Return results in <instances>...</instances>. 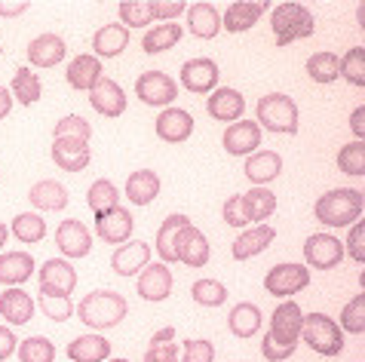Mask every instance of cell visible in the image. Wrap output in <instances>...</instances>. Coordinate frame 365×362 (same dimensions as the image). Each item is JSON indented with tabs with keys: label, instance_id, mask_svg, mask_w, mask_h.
Listing matches in <instances>:
<instances>
[{
	"label": "cell",
	"instance_id": "53",
	"mask_svg": "<svg viewBox=\"0 0 365 362\" xmlns=\"http://www.w3.org/2000/svg\"><path fill=\"white\" fill-rule=\"evenodd\" d=\"M295 350H298V347L277 344V341H273L270 335L261 338V353H264V359H267V362H286V359L295 356Z\"/></svg>",
	"mask_w": 365,
	"mask_h": 362
},
{
	"label": "cell",
	"instance_id": "22",
	"mask_svg": "<svg viewBox=\"0 0 365 362\" xmlns=\"http://www.w3.org/2000/svg\"><path fill=\"white\" fill-rule=\"evenodd\" d=\"M150 264V246L135 239V243H123L110 255V267L120 276H138V270H145Z\"/></svg>",
	"mask_w": 365,
	"mask_h": 362
},
{
	"label": "cell",
	"instance_id": "15",
	"mask_svg": "<svg viewBox=\"0 0 365 362\" xmlns=\"http://www.w3.org/2000/svg\"><path fill=\"white\" fill-rule=\"evenodd\" d=\"M270 9L267 0H237L227 6V13L221 16V28L230 34H242L249 28H255V22Z\"/></svg>",
	"mask_w": 365,
	"mask_h": 362
},
{
	"label": "cell",
	"instance_id": "4",
	"mask_svg": "<svg viewBox=\"0 0 365 362\" xmlns=\"http://www.w3.org/2000/svg\"><path fill=\"white\" fill-rule=\"evenodd\" d=\"M255 123L267 133H279V135H295L298 133V105L282 93H270L261 95L258 102V120Z\"/></svg>",
	"mask_w": 365,
	"mask_h": 362
},
{
	"label": "cell",
	"instance_id": "18",
	"mask_svg": "<svg viewBox=\"0 0 365 362\" xmlns=\"http://www.w3.org/2000/svg\"><path fill=\"white\" fill-rule=\"evenodd\" d=\"M225 150L233 157H246V154H255L258 145H261V126L255 120H237L225 129Z\"/></svg>",
	"mask_w": 365,
	"mask_h": 362
},
{
	"label": "cell",
	"instance_id": "25",
	"mask_svg": "<svg viewBox=\"0 0 365 362\" xmlns=\"http://www.w3.org/2000/svg\"><path fill=\"white\" fill-rule=\"evenodd\" d=\"M65 77H68V86L71 89H77V93H89L96 83L105 74H101V62L96 56H77V58H71V65L65 68Z\"/></svg>",
	"mask_w": 365,
	"mask_h": 362
},
{
	"label": "cell",
	"instance_id": "20",
	"mask_svg": "<svg viewBox=\"0 0 365 362\" xmlns=\"http://www.w3.org/2000/svg\"><path fill=\"white\" fill-rule=\"evenodd\" d=\"M154 133L163 138L166 145H181V142H187L190 138V133H194V117H190L187 110H181V108H166L163 114L157 117Z\"/></svg>",
	"mask_w": 365,
	"mask_h": 362
},
{
	"label": "cell",
	"instance_id": "57",
	"mask_svg": "<svg viewBox=\"0 0 365 362\" xmlns=\"http://www.w3.org/2000/svg\"><path fill=\"white\" fill-rule=\"evenodd\" d=\"M350 129H353V135H356V142H362V135H365V108L362 105L350 114Z\"/></svg>",
	"mask_w": 365,
	"mask_h": 362
},
{
	"label": "cell",
	"instance_id": "23",
	"mask_svg": "<svg viewBox=\"0 0 365 362\" xmlns=\"http://www.w3.org/2000/svg\"><path fill=\"white\" fill-rule=\"evenodd\" d=\"M172 270L166 264H148L138 274V295L145 301H166L172 295Z\"/></svg>",
	"mask_w": 365,
	"mask_h": 362
},
{
	"label": "cell",
	"instance_id": "44",
	"mask_svg": "<svg viewBox=\"0 0 365 362\" xmlns=\"http://www.w3.org/2000/svg\"><path fill=\"white\" fill-rule=\"evenodd\" d=\"M190 298L197 301L200 307H221L227 301V289L218 279H197L190 286Z\"/></svg>",
	"mask_w": 365,
	"mask_h": 362
},
{
	"label": "cell",
	"instance_id": "17",
	"mask_svg": "<svg viewBox=\"0 0 365 362\" xmlns=\"http://www.w3.org/2000/svg\"><path fill=\"white\" fill-rule=\"evenodd\" d=\"M89 105H93L101 117H120L126 110V93H123V86L117 83V80H110V77H101L98 83L89 89Z\"/></svg>",
	"mask_w": 365,
	"mask_h": 362
},
{
	"label": "cell",
	"instance_id": "51",
	"mask_svg": "<svg viewBox=\"0 0 365 362\" xmlns=\"http://www.w3.org/2000/svg\"><path fill=\"white\" fill-rule=\"evenodd\" d=\"M212 359H215V347H212V341H202V338L185 341L181 362H212Z\"/></svg>",
	"mask_w": 365,
	"mask_h": 362
},
{
	"label": "cell",
	"instance_id": "1",
	"mask_svg": "<svg viewBox=\"0 0 365 362\" xmlns=\"http://www.w3.org/2000/svg\"><path fill=\"white\" fill-rule=\"evenodd\" d=\"M362 206H365V200L356 187H334L317 200L313 215L326 227H350L362 218Z\"/></svg>",
	"mask_w": 365,
	"mask_h": 362
},
{
	"label": "cell",
	"instance_id": "40",
	"mask_svg": "<svg viewBox=\"0 0 365 362\" xmlns=\"http://www.w3.org/2000/svg\"><path fill=\"white\" fill-rule=\"evenodd\" d=\"M307 74H310V80L313 83H334V80L341 77V58L334 56V53H313L310 58H307Z\"/></svg>",
	"mask_w": 365,
	"mask_h": 362
},
{
	"label": "cell",
	"instance_id": "6",
	"mask_svg": "<svg viewBox=\"0 0 365 362\" xmlns=\"http://www.w3.org/2000/svg\"><path fill=\"white\" fill-rule=\"evenodd\" d=\"M307 286H310V267L304 264H277L264 276V291L273 298H292Z\"/></svg>",
	"mask_w": 365,
	"mask_h": 362
},
{
	"label": "cell",
	"instance_id": "27",
	"mask_svg": "<svg viewBox=\"0 0 365 362\" xmlns=\"http://www.w3.org/2000/svg\"><path fill=\"white\" fill-rule=\"evenodd\" d=\"M273 237H277V230H273L270 224H255V227L242 230V234L237 237V243H233V258L249 261V258L261 255L273 243Z\"/></svg>",
	"mask_w": 365,
	"mask_h": 362
},
{
	"label": "cell",
	"instance_id": "61",
	"mask_svg": "<svg viewBox=\"0 0 365 362\" xmlns=\"http://www.w3.org/2000/svg\"><path fill=\"white\" fill-rule=\"evenodd\" d=\"M6 237H9V227H6V224H0V249L6 246Z\"/></svg>",
	"mask_w": 365,
	"mask_h": 362
},
{
	"label": "cell",
	"instance_id": "30",
	"mask_svg": "<svg viewBox=\"0 0 365 362\" xmlns=\"http://www.w3.org/2000/svg\"><path fill=\"white\" fill-rule=\"evenodd\" d=\"M34 276V258L28 252H6L0 255V286L19 289Z\"/></svg>",
	"mask_w": 365,
	"mask_h": 362
},
{
	"label": "cell",
	"instance_id": "7",
	"mask_svg": "<svg viewBox=\"0 0 365 362\" xmlns=\"http://www.w3.org/2000/svg\"><path fill=\"white\" fill-rule=\"evenodd\" d=\"M135 95L150 108H172L178 98V83L163 71H145L135 80Z\"/></svg>",
	"mask_w": 365,
	"mask_h": 362
},
{
	"label": "cell",
	"instance_id": "29",
	"mask_svg": "<svg viewBox=\"0 0 365 362\" xmlns=\"http://www.w3.org/2000/svg\"><path fill=\"white\" fill-rule=\"evenodd\" d=\"M123 194L129 197L133 206H150L160 197V175L154 169H138L126 178V190Z\"/></svg>",
	"mask_w": 365,
	"mask_h": 362
},
{
	"label": "cell",
	"instance_id": "11",
	"mask_svg": "<svg viewBox=\"0 0 365 362\" xmlns=\"http://www.w3.org/2000/svg\"><path fill=\"white\" fill-rule=\"evenodd\" d=\"M304 258H307V267L334 270L344 258V243L334 234H310L304 243Z\"/></svg>",
	"mask_w": 365,
	"mask_h": 362
},
{
	"label": "cell",
	"instance_id": "5",
	"mask_svg": "<svg viewBox=\"0 0 365 362\" xmlns=\"http://www.w3.org/2000/svg\"><path fill=\"white\" fill-rule=\"evenodd\" d=\"M301 341L313 350V353H319V356H338L341 350H344V331H341V326L334 323L331 316H326V314H310V316H304Z\"/></svg>",
	"mask_w": 365,
	"mask_h": 362
},
{
	"label": "cell",
	"instance_id": "8",
	"mask_svg": "<svg viewBox=\"0 0 365 362\" xmlns=\"http://www.w3.org/2000/svg\"><path fill=\"white\" fill-rule=\"evenodd\" d=\"M77 289V270L68 264V258H49L40 264V295L71 298Z\"/></svg>",
	"mask_w": 365,
	"mask_h": 362
},
{
	"label": "cell",
	"instance_id": "36",
	"mask_svg": "<svg viewBox=\"0 0 365 362\" xmlns=\"http://www.w3.org/2000/svg\"><path fill=\"white\" fill-rule=\"evenodd\" d=\"M9 95H13L19 105H25V108L37 105V102H40V95H43L40 77L31 71V68H16V74H13V86H9Z\"/></svg>",
	"mask_w": 365,
	"mask_h": 362
},
{
	"label": "cell",
	"instance_id": "43",
	"mask_svg": "<svg viewBox=\"0 0 365 362\" xmlns=\"http://www.w3.org/2000/svg\"><path fill=\"white\" fill-rule=\"evenodd\" d=\"M19 362H53L56 359V344L43 335L19 341Z\"/></svg>",
	"mask_w": 365,
	"mask_h": 362
},
{
	"label": "cell",
	"instance_id": "28",
	"mask_svg": "<svg viewBox=\"0 0 365 362\" xmlns=\"http://www.w3.org/2000/svg\"><path fill=\"white\" fill-rule=\"evenodd\" d=\"M28 200H31V206L40 209V212H62L68 206V190L56 178H43L28 190Z\"/></svg>",
	"mask_w": 365,
	"mask_h": 362
},
{
	"label": "cell",
	"instance_id": "24",
	"mask_svg": "<svg viewBox=\"0 0 365 362\" xmlns=\"http://www.w3.org/2000/svg\"><path fill=\"white\" fill-rule=\"evenodd\" d=\"M279 172H282V157L277 150H255L246 160V178L255 187H264L270 181H277Z\"/></svg>",
	"mask_w": 365,
	"mask_h": 362
},
{
	"label": "cell",
	"instance_id": "50",
	"mask_svg": "<svg viewBox=\"0 0 365 362\" xmlns=\"http://www.w3.org/2000/svg\"><path fill=\"white\" fill-rule=\"evenodd\" d=\"M221 215H225V221H227L230 227H246V224H252L249 212H246V203H242V194L227 197L225 206H221Z\"/></svg>",
	"mask_w": 365,
	"mask_h": 362
},
{
	"label": "cell",
	"instance_id": "59",
	"mask_svg": "<svg viewBox=\"0 0 365 362\" xmlns=\"http://www.w3.org/2000/svg\"><path fill=\"white\" fill-rule=\"evenodd\" d=\"M28 9L25 0H19V4H0V16H6V19H16V16H22Z\"/></svg>",
	"mask_w": 365,
	"mask_h": 362
},
{
	"label": "cell",
	"instance_id": "16",
	"mask_svg": "<svg viewBox=\"0 0 365 362\" xmlns=\"http://www.w3.org/2000/svg\"><path fill=\"white\" fill-rule=\"evenodd\" d=\"M206 110L212 120H221V123L230 126L246 114V98H242V93H237V89L221 86V89H212V95L206 98Z\"/></svg>",
	"mask_w": 365,
	"mask_h": 362
},
{
	"label": "cell",
	"instance_id": "47",
	"mask_svg": "<svg viewBox=\"0 0 365 362\" xmlns=\"http://www.w3.org/2000/svg\"><path fill=\"white\" fill-rule=\"evenodd\" d=\"M338 169L347 175H365V145L362 142H350L338 150Z\"/></svg>",
	"mask_w": 365,
	"mask_h": 362
},
{
	"label": "cell",
	"instance_id": "42",
	"mask_svg": "<svg viewBox=\"0 0 365 362\" xmlns=\"http://www.w3.org/2000/svg\"><path fill=\"white\" fill-rule=\"evenodd\" d=\"M120 22L129 31V28H148L154 22V4L150 0H123L120 4Z\"/></svg>",
	"mask_w": 365,
	"mask_h": 362
},
{
	"label": "cell",
	"instance_id": "21",
	"mask_svg": "<svg viewBox=\"0 0 365 362\" xmlns=\"http://www.w3.org/2000/svg\"><path fill=\"white\" fill-rule=\"evenodd\" d=\"M65 40L58 34H40L34 37L31 43H28V62H31L34 68H56L65 62Z\"/></svg>",
	"mask_w": 365,
	"mask_h": 362
},
{
	"label": "cell",
	"instance_id": "56",
	"mask_svg": "<svg viewBox=\"0 0 365 362\" xmlns=\"http://www.w3.org/2000/svg\"><path fill=\"white\" fill-rule=\"evenodd\" d=\"M16 335H13V329H6V326H0V362L9 359L16 353Z\"/></svg>",
	"mask_w": 365,
	"mask_h": 362
},
{
	"label": "cell",
	"instance_id": "9",
	"mask_svg": "<svg viewBox=\"0 0 365 362\" xmlns=\"http://www.w3.org/2000/svg\"><path fill=\"white\" fill-rule=\"evenodd\" d=\"M301 326H304V310L295 304V301H282V304L273 310V316H270V331L267 335L277 341V344L298 347Z\"/></svg>",
	"mask_w": 365,
	"mask_h": 362
},
{
	"label": "cell",
	"instance_id": "41",
	"mask_svg": "<svg viewBox=\"0 0 365 362\" xmlns=\"http://www.w3.org/2000/svg\"><path fill=\"white\" fill-rule=\"evenodd\" d=\"M9 230L16 234L19 243H40V239L46 237V221L40 218L37 212H22V215L13 218Z\"/></svg>",
	"mask_w": 365,
	"mask_h": 362
},
{
	"label": "cell",
	"instance_id": "13",
	"mask_svg": "<svg viewBox=\"0 0 365 362\" xmlns=\"http://www.w3.org/2000/svg\"><path fill=\"white\" fill-rule=\"evenodd\" d=\"M133 230H135L133 212H129V209H123V206H114L110 212H105V215L96 218V234L105 239V243H110V246H114V243H117V246L129 243Z\"/></svg>",
	"mask_w": 365,
	"mask_h": 362
},
{
	"label": "cell",
	"instance_id": "49",
	"mask_svg": "<svg viewBox=\"0 0 365 362\" xmlns=\"http://www.w3.org/2000/svg\"><path fill=\"white\" fill-rule=\"evenodd\" d=\"M40 310L53 319V323H68L74 316V304L71 298H53V295H40Z\"/></svg>",
	"mask_w": 365,
	"mask_h": 362
},
{
	"label": "cell",
	"instance_id": "19",
	"mask_svg": "<svg viewBox=\"0 0 365 362\" xmlns=\"http://www.w3.org/2000/svg\"><path fill=\"white\" fill-rule=\"evenodd\" d=\"M93 160V148L80 138H56L53 142V163L65 172H83Z\"/></svg>",
	"mask_w": 365,
	"mask_h": 362
},
{
	"label": "cell",
	"instance_id": "37",
	"mask_svg": "<svg viewBox=\"0 0 365 362\" xmlns=\"http://www.w3.org/2000/svg\"><path fill=\"white\" fill-rule=\"evenodd\" d=\"M86 203H89V209H93V215L98 218V215L110 212L114 206H120V190H117L114 181L98 178V181H93V185H89V190H86Z\"/></svg>",
	"mask_w": 365,
	"mask_h": 362
},
{
	"label": "cell",
	"instance_id": "48",
	"mask_svg": "<svg viewBox=\"0 0 365 362\" xmlns=\"http://www.w3.org/2000/svg\"><path fill=\"white\" fill-rule=\"evenodd\" d=\"M56 138H80V142H89V138H93V126H89V120L71 114L56 123Z\"/></svg>",
	"mask_w": 365,
	"mask_h": 362
},
{
	"label": "cell",
	"instance_id": "55",
	"mask_svg": "<svg viewBox=\"0 0 365 362\" xmlns=\"http://www.w3.org/2000/svg\"><path fill=\"white\" fill-rule=\"evenodd\" d=\"M145 362H178V347L175 344H160V347H148Z\"/></svg>",
	"mask_w": 365,
	"mask_h": 362
},
{
	"label": "cell",
	"instance_id": "35",
	"mask_svg": "<svg viewBox=\"0 0 365 362\" xmlns=\"http://www.w3.org/2000/svg\"><path fill=\"white\" fill-rule=\"evenodd\" d=\"M181 34H185V28L175 25V22L154 25V28H148L145 40H141V49H145L148 56H160V53H166V49L175 46L181 40Z\"/></svg>",
	"mask_w": 365,
	"mask_h": 362
},
{
	"label": "cell",
	"instance_id": "10",
	"mask_svg": "<svg viewBox=\"0 0 365 362\" xmlns=\"http://www.w3.org/2000/svg\"><path fill=\"white\" fill-rule=\"evenodd\" d=\"M172 252H175V261H181V264H187V267H206V264H209L212 249H209L206 234H202L200 227L187 224V227H181V230H178Z\"/></svg>",
	"mask_w": 365,
	"mask_h": 362
},
{
	"label": "cell",
	"instance_id": "45",
	"mask_svg": "<svg viewBox=\"0 0 365 362\" xmlns=\"http://www.w3.org/2000/svg\"><path fill=\"white\" fill-rule=\"evenodd\" d=\"M338 326H341V331H350V335H362L365 331V295L362 291L344 304Z\"/></svg>",
	"mask_w": 365,
	"mask_h": 362
},
{
	"label": "cell",
	"instance_id": "54",
	"mask_svg": "<svg viewBox=\"0 0 365 362\" xmlns=\"http://www.w3.org/2000/svg\"><path fill=\"white\" fill-rule=\"evenodd\" d=\"M187 9V4L185 0H157L154 4V22H169V19H175V16H181Z\"/></svg>",
	"mask_w": 365,
	"mask_h": 362
},
{
	"label": "cell",
	"instance_id": "58",
	"mask_svg": "<svg viewBox=\"0 0 365 362\" xmlns=\"http://www.w3.org/2000/svg\"><path fill=\"white\" fill-rule=\"evenodd\" d=\"M172 338H175V329H172V326H166V329L154 331V338H150V347H160V344H172Z\"/></svg>",
	"mask_w": 365,
	"mask_h": 362
},
{
	"label": "cell",
	"instance_id": "26",
	"mask_svg": "<svg viewBox=\"0 0 365 362\" xmlns=\"http://www.w3.org/2000/svg\"><path fill=\"white\" fill-rule=\"evenodd\" d=\"M0 316L6 319L9 326H25L31 323L34 316V298L22 289H6L0 295Z\"/></svg>",
	"mask_w": 365,
	"mask_h": 362
},
{
	"label": "cell",
	"instance_id": "62",
	"mask_svg": "<svg viewBox=\"0 0 365 362\" xmlns=\"http://www.w3.org/2000/svg\"><path fill=\"white\" fill-rule=\"evenodd\" d=\"M108 362H129V359H108Z\"/></svg>",
	"mask_w": 365,
	"mask_h": 362
},
{
	"label": "cell",
	"instance_id": "32",
	"mask_svg": "<svg viewBox=\"0 0 365 362\" xmlns=\"http://www.w3.org/2000/svg\"><path fill=\"white\" fill-rule=\"evenodd\" d=\"M187 31L200 40H212L221 31V13L212 4H194L187 9Z\"/></svg>",
	"mask_w": 365,
	"mask_h": 362
},
{
	"label": "cell",
	"instance_id": "38",
	"mask_svg": "<svg viewBox=\"0 0 365 362\" xmlns=\"http://www.w3.org/2000/svg\"><path fill=\"white\" fill-rule=\"evenodd\" d=\"M242 203H246V212L252 224H264V218H270L277 212V194H270L267 187H252L242 194Z\"/></svg>",
	"mask_w": 365,
	"mask_h": 362
},
{
	"label": "cell",
	"instance_id": "12",
	"mask_svg": "<svg viewBox=\"0 0 365 362\" xmlns=\"http://www.w3.org/2000/svg\"><path fill=\"white\" fill-rule=\"evenodd\" d=\"M56 246L65 258H86L89 249H93V234L86 230L83 221L65 218L56 230Z\"/></svg>",
	"mask_w": 365,
	"mask_h": 362
},
{
	"label": "cell",
	"instance_id": "3",
	"mask_svg": "<svg viewBox=\"0 0 365 362\" xmlns=\"http://www.w3.org/2000/svg\"><path fill=\"white\" fill-rule=\"evenodd\" d=\"M270 25H273V34H277V46H292L295 40H307L317 31V22H313L310 9L301 6V4H279L273 6V16H270Z\"/></svg>",
	"mask_w": 365,
	"mask_h": 362
},
{
	"label": "cell",
	"instance_id": "46",
	"mask_svg": "<svg viewBox=\"0 0 365 362\" xmlns=\"http://www.w3.org/2000/svg\"><path fill=\"white\" fill-rule=\"evenodd\" d=\"M341 77L350 86H359V89L365 86V49L362 46L347 49V56L341 58Z\"/></svg>",
	"mask_w": 365,
	"mask_h": 362
},
{
	"label": "cell",
	"instance_id": "31",
	"mask_svg": "<svg viewBox=\"0 0 365 362\" xmlns=\"http://www.w3.org/2000/svg\"><path fill=\"white\" fill-rule=\"evenodd\" d=\"M71 362H108L110 359V341L101 335H80L68 344Z\"/></svg>",
	"mask_w": 365,
	"mask_h": 362
},
{
	"label": "cell",
	"instance_id": "2",
	"mask_svg": "<svg viewBox=\"0 0 365 362\" xmlns=\"http://www.w3.org/2000/svg\"><path fill=\"white\" fill-rule=\"evenodd\" d=\"M126 298L117 295V291H108V289H98V291H89V295L80 301L74 307V314L83 319L89 329H114L120 319L126 316Z\"/></svg>",
	"mask_w": 365,
	"mask_h": 362
},
{
	"label": "cell",
	"instance_id": "60",
	"mask_svg": "<svg viewBox=\"0 0 365 362\" xmlns=\"http://www.w3.org/2000/svg\"><path fill=\"white\" fill-rule=\"evenodd\" d=\"M9 110H13V95H9L6 86H0V120H4Z\"/></svg>",
	"mask_w": 365,
	"mask_h": 362
},
{
	"label": "cell",
	"instance_id": "14",
	"mask_svg": "<svg viewBox=\"0 0 365 362\" xmlns=\"http://www.w3.org/2000/svg\"><path fill=\"white\" fill-rule=\"evenodd\" d=\"M218 65L212 62V58H187L185 65H181V86L187 89V93H197V95H206L215 89L218 83Z\"/></svg>",
	"mask_w": 365,
	"mask_h": 362
},
{
	"label": "cell",
	"instance_id": "39",
	"mask_svg": "<svg viewBox=\"0 0 365 362\" xmlns=\"http://www.w3.org/2000/svg\"><path fill=\"white\" fill-rule=\"evenodd\" d=\"M190 218L187 215H169L163 218V224L157 230V252H160V264H172L175 261V252H172V246H175V237L181 227H187Z\"/></svg>",
	"mask_w": 365,
	"mask_h": 362
},
{
	"label": "cell",
	"instance_id": "33",
	"mask_svg": "<svg viewBox=\"0 0 365 362\" xmlns=\"http://www.w3.org/2000/svg\"><path fill=\"white\" fill-rule=\"evenodd\" d=\"M227 329L242 341L255 338L261 331V310L252 304V301H240V304L230 307V314H227Z\"/></svg>",
	"mask_w": 365,
	"mask_h": 362
},
{
	"label": "cell",
	"instance_id": "34",
	"mask_svg": "<svg viewBox=\"0 0 365 362\" xmlns=\"http://www.w3.org/2000/svg\"><path fill=\"white\" fill-rule=\"evenodd\" d=\"M129 46V31L123 25H117V22H110L105 28H98L96 37H93V49H96V58H114L120 56L123 49Z\"/></svg>",
	"mask_w": 365,
	"mask_h": 362
},
{
	"label": "cell",
	"instance_id": "52",
	"mask_svg": "<svg viewBox=\"0 0 365 362\" xmlns=\"http://www.w3.org/2000/svg\"><path fill=\"white\" fill-rule=\"evenodd\" d=\"M362 243H365V224H362V218H359L356 224H350V237H347V252H350V258L356 261L359 267L365 264V249H362Z\"/></svg>",
	"mask_w": 365,
	"mask_h": 362
}]
</instances>
